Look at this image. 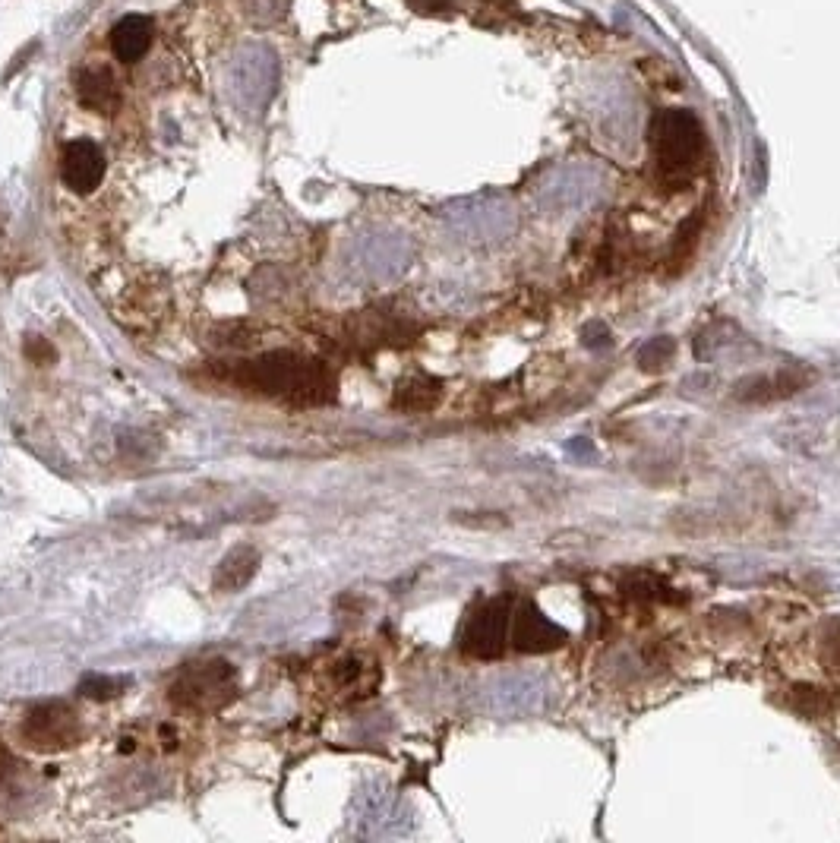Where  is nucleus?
<instances>
[{
    "label": "nucleus",
    "mask_w": 840,
    "mask_h": 843,
    "mask_svg": "<svg viewBox=\"0 0 840 843\" xmlns=\"http://www.w3.org/2000/svg\"><path fill=\"white\" fill-rule=\"evenodd\" d=\"M240 383L253 392L294 401V405H319L332 395V376L319 360H307L291 351H275L240 370Z\"/></svg>",
    "instance_id": "f257e3e1"
},
{
    "label": "nucleus",
    "mask_w": 840,
    "mask_h": 843,
    "mask_svg": "<svg viewBox=\"0 0 840 843\" xmlns=\"http://www.w3.org/2000/svg\"><path fill=\"white\" fill-rule=\"evenodd\" d=\"M171 701L174 708L187 714H212L222 711L237 692V673L228 660H199L177 670L171 679Z\"/></svg>",
    "instance_id": "f03ea898"
},
{
    "label": "nucleus",
    "mask_w": 840,
    "mask_h": 843,
    "mask_svg": "<svg viewBox=\"0 0 840 843\" xmlns=\"http://www.w3.org/2000/svg\"><path fill=\"white\" fill-rule=\"evenodd\" d=\"M654 155L667 180H686L705 155V136L686 111H667L654 120Z\"/></svg>",
    "instance_id": "7ed1b4c3"
},
{
    "label": "nucleus",
    "mask_w": 840,
    "mask_h": 843,
    "mask_svg": "<svg viewBox=\"0 0 840 843\" xmlns=\"http://www.w3.org/2000/svg\"><path fill=\"white\" fill-rule=\"evenodd\" d=\"M23 739L35 752H64L79 739V717L67 701H45L26 714Z\"/></svg>",
    "instance_id": "20e7f679"
},
{
    "label": "nucleus",
    "mask_w": 840,
    "mask_h": 843,
    "mask_svg": "<svg viewBox=\"0 0 840 843\" xmlns=\"http://www.w3.org/2000/svg\"><path fill=\"white\" fill-rule=\"evenodd\" d=\"M60 177L64 184L79 193L89 196L98 190V184L105 180V155L92 139H73V143L64 146V155H60Z\"/></svg>",
    "instance_id": "39448f33"
},
{
    "label": "nucleus",
    "mask_w": 840,
    "mask_h": 843,
    "mask_svg": "<svg viewBox=\"0 0 840 843\" xmlns=\"http://www.w3.org/2000/svg\"><path fill=\"white\" fill-rule=\"evenodd\" d=\"M506 635H509V613L499 604H487L465 626V651L477 657H493L503 651Z\"/></svg>",
    "instance_id": "423d86ee"
},
{
    "label": "nucleus",
    "mask_w": 840,
    "mask_h": 843,
    "mask_svg": "<svg viewBox=\"0 0 840 843\" xmlns=\"http://www.w3.org/2000/svg\"><path fill=\"white\" fill-rule=\"evenodd\" d=\"M152 35L155 32H152L149 16L127 13L111 26L108 42H111V51H114L117 60H124V64H139V60H143L152 48Z\"/></svg>",
    "instance_id": "0eeeda50"
},
{
    "label": "nucleus",
    "mask_w": 840,
    "mask_h": 843,
    "mask_svg": "<svg viewBox=\"0 0 840 843\" xmlns=\"http://www.w3.org/2000/svg\"><path fill=\"white\" fill-rule=\"evenodd\" d=\"M76 98L86 111L95 114H114L120 105V89L117 79L111 76V70L98 67V70H79L76 73Z\"/></svg>",
    "instance_id": "6e6552de"
},
{
    "label": "nucleus",
    "mask_w": 840,
    "mask_h": 843,
    "mask_svg": "<svg viewBox=\"0 0 840 843\" xmlns=\"http://www.w3.org/2000/svg\"><path fill=\"white\" fill-rule=\"evenodd\" d=\"M256 569H259V553L253 547H234L222 562H218L212 585L222 594H234V591L250 585Z\"/></svg>",
    "instance_id": "1a4fd4ad"
},
{
    "label": "nucleus",
    "mask_w": 840,
    "mask_h": 843,
    "mask_svg": "<svg viewBox=\"0 0 840 843\" xmlns=\"http://www.w3.org/2000/svg\"><path fill=\"white\" fill-rule=\"evenodd\" d=\"M332 682L338 692H364L373 686V670L360 664L357 657H345L332 667Z\"/></svg>",
    "instance_id": "9d476101"
},
{
    "label": "nucleus",
    "mask_w": 840,
    "mask_h": 843,
    "mask_svg": "<svg viewBox=\"0 0 840 843\" xmlns=\"http://www.w3.org/2000/svg\"><path fill=\"white\" fill-rule=\"evenodd\" d=\"M436 398H439V389L433 383H411L398 392V405L408 411H427L436 405Z\"/></svg>",
    "instance_id": "9b49d317"
},
{
    "label": "nucleus",
    "mask_w": 840,
    "mask_h": 843,
    "mask_svg": "<svg viewBox=\"0 0 840 843\" xmlns=\"http://www.w3.org/2000/svg\"><path fill=\"white\" fill-rule=\"evenodd\" d=\"M120 689H124V682L120 679H108V676H89L86 682H83V695H89V698H111V695H117Z\"/></svg>",
    "instance_id": "f8f14e48"
},
{
    "label": "nucleus",
    "mask_w": 840,
    "mask_h": 843,
    "mask_svg": "<svg viewBox=\"0 0 840 843\" xmlns=\"http://www.w3.org/2000/svg\"><path fill=\"white\" fill-rule=\"evenodd\" d=\"M26 354H29L32 364H48V360H54V348L48 345V338H29Z\"/></svg>",
    "instance_id": "ddd939ff"
}]
</instances>
